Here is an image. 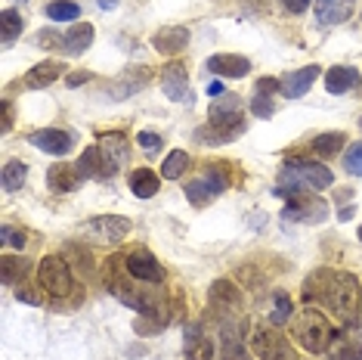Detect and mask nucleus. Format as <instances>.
Returning a JSON list of instances; mask_svg holds the SVG:
<instances>
[{"label":"nucleus","mask_w":362,"mask_h":360,"mask_svg":"<svg viewBox=\"0 0 362 360\" xmlns=\"http://www.w3.org/2000/svg\"><path fill=\"white\" fill-rule=\"evenodd\" d=\"M303 298L310 301H322V305L332 310L337 320L353 323L359 317V305H362V292L359 283L353 274H341V270H316V274L307 280V289H303Z\"/></svg>","instance_id":"nucleus-1"},{"label":"nucleus","mask_w":362,"mask_h":360,"mask_svg":"<svg viewBox=\"0 0 362 360\" xmlns=\"http://www.w3.org/2000/svg\"><path fill=\"white\" fill-rule=\"evenodd\" d=\"M282 184L276 186V196H298V193H310V190H328L332 186V171L319 162H288L279 174Z\"/></svg>","instance_id":"nucleus-2"},{"label":"nucleus","mask_w":362,"mask_h":360,"mask_svg":"<svg viewBox=\"0 0 362 360\" xmlns=\"http://www.w3.org/2000/svg\"><path fill=\"white\" fill-rule=\"evenodd\" d=\"M291 332L303 348L313 351V354H322L328 348V342H332V323H328V317L322 310H316L313 305H307L298 317H294Z\"/></svg>","instance_id":"nucleus-3"},{"label":"nucleus","mask_w":362,"mask_h":360,"mask_svg":"<svg viewBox=\"0 0 362 360\" xmlns=\"http://www.w3.org/2000/svg\"><path fill=\"white\" fill-rule=\"evenodd\" d=\"M37 283L47 296L53 298H69L71 289H75V276H71L69 264H65L62 255H47L37 264Z\"/></svg>","instance_id":"nucleus-4"},{"label":"nucleus","mask_w":362,"mask_h":360,"mask_svg":"<svg viewBox=\"0 0 362 360\" xmlns=\"http://www.w3.org/2000/svg\"><path fill=\"white\" fill-rule=\"evenodd\" d=\"M251 351L260 360H298V354L291 351L288 339L279 330H269V326H260L251 335Z\"/></svg>","instance_id":"nucleus-5"},{"label":"nucleus","mask_w":362,"mask_h":360,"mask_svg":"<svg viewBox=\"0 0 362 360\" xmlns=\"http://www.w3.org/2000/svg\"><path fill=\"white\" fill-rule=\"evenodd\" d=\"M81 230H84V236L87 240H93V242L115 245V242H121L130 233V220L118 218V215H100V218H90Z\"/></svg>","instance_id":"nucleus-6"},{"label":"nucleus","mask_w":362,"mask_h":360,"mask_svg":"<svg viewBox=\"0 0 362 360\" xmlns=\"http://www.w3.org/2000/svg\"><path fill=\"white\" fill-rule=\"evenodd\" d=\"M282 218L294 220V224H322V220L328 218V206L322 199H313L310 193H298V196L288 199Z\"/></svg>","instance_id":"nucleus-7"},{"label":"nucleus","mask_w":362,"mask_h":360,"mask_svg":"<svg viewBox=\"0 0 362 360\" xmlns=\"http://www.w3.org/2000/svg\"><path fill=\"white\" fill-rule=\"evenodd\" d=\"M96 150H100V159H103V177H112L115 171L124 165L127 143H124V134H118V130L103 134L100 140H96Z\"/></svg>","instance_id":"nucleus-8"},{"label":"nucleus","mask_w":362,"mask_h":360,"mask_svg":"<svg viewBox=\"0 0 362 360\" xmlns=\"http://www.w3.org/2000/svg\"><path fill=\"white\" fill-rule=\"evenodd\" d=\"M226 190V174L220 168H211L204 177L192 180V184L186 186V199L192 202V206H204V202H211L214 196H220Z\"/></svg>","instance_id":"nucleus-9"},{"label":"nucleus","mask_w":362,"mask_h":360,"mask_svg":"<svg viewBox=\"0 0 362 360\" xmlns=\"http://www.w3.org/2000/svg\"><path fill=\"white\" fill-rule=\"evenodd\" d=\"M127 274L139 283H161L164 280L161 264L155 261L152 252H146V249H136L127 255Z\"/></svg>","instance_id":"nucleus-10"},{"label":"nucleus","mask_w":362,"mask_h":360,"mask_svg":"<svg viewBox=\"0 0 362 360\" xmlns=\"http://www.w3.org/2000/svg\"><path fill=\"white\" fill-rule=\"evenodd\" d=\"M316 78H319V65H303V69L291 72V75H285L279 81V90H282V96H288V100H298V96H303L313 87Z\"/></svg>","instance_id":"nucleus-11"},{"label":"nucleus","mask_w":362,"mask_h":360,"mask_svg":"<svg viewBox=\"0 0 362 360\" xmlns=\"http://www.w3.org/2000/svg\"><path fill=\"white\" fill-rule=\"evenodd\" d=\"M161 90L174 103L189 100V78H186V69L180 62H170V65L161 69Z\"/></svg>","instance_id":"nucleus-12"},{"label":"nucleus","mask_w":362,"mask_h":360,"mask_svg":"<svg viewBox=\"0 0 362 360\" xmlns=\"http://www.w3.org/2000/svg\"><path fill=\"white\" fill-rule=\"evenodd\" d=\"M353 10H356V0H316V22L341 26L353 16Z\"/></svg>","instance_id":"nucleus-13"},{"label":"nucleus","mask_w":362,"mask_h":360,"mask_svg":"<svg viewBox=\"0 0 362 360\" xmlns=\"http://www.w3.org/2000/svg\"><path fill=\"white\" fill-rule=\"evenodd\" d=\"M31 143H35L37 150H44L47 155H65L71 150V134L69 130H59V128H47V130H35Z\"/></svg>","instance_id":"nucleus-14"},{"label":"nucleus","mask_w":362,"mask_h":360,"mask_svg":"<svg viewBox=\"0 0 362 360\" xmlns=\"http://www.w3.org/2000/svg\"><path fill=\"white\" fill-rule=\"evenodd\" d=\"M208 69L217 72V75H223V78H242V75H248L251 62L245 60V56H235V53H220V56H211L208 60Z\"/></svg>","instance_id":"nucleus-15"},{"label":"nucleus","mask_w":362,"mask_h":360,"mask_svg":"<svg viewBox=\"0 0 362 360\" xmlns=\"http://www.w3.org/2000/svg\"><path fill=\"white\" fill-rule=\"evenodd\" d=\"M359 84V72L350 69V65H334V69L325 72V90L328 94H347Z\"/></svg>","instance_id":"nucleus-16"},{"label":"nucleus","mask_w":362,"mask_h":360,"mask_svg":"<svg viewBox=\"0 0 362 360\" xmlns=\"http://www.w3.org/2000/svg\"><path fill=\"white\" fill-rule=\"evenodd\" d=\"M155 50L158 53H168V56H174V53H180L183 47L189 44V31L183 28V26H177V28H164V31H158L155 35Z\"/></svg>","instance_id":"nucleus-17"},{"label":"nucleus","mask_w":362,"mask_h":360,"mask_svg":"<svg viewBox=\"0 0 362 360\" xmlns=\"http://www.w3.org/2000/svg\"><path fill=\"white\" fill-rule=\"evenodd\" d=\"M211 305L214 308H226V310H238V305H242V292L235 289L229 280H217L211 286Z\"/></svg>","instance_id":"nucleus-18"},{"label":"nucleus","mask_w":362,"mask_h":360,"mask_svg":"<svg viewBox=\"0 0 362 360\" xmlns=\"http://www.w3.org/2000/svg\"><path fill=\"white\" fill-rule=\"evenodd\" d=\"M59 75H62V65L50 60V62H37L35 69H31V72H28V75L22 78V81H25V87H31V90H40V87H50V84H53V81L59 78Z\"/></svg>","instance_id":"nucleus-19"},{"label":"nucleus","mask_w":362,"mask_h":360,"mask_svg":"<svg viewBox=\"0 0 362 360\" xmlns=\"http://www.w3.org/2000/svg\"><path fill=\"white\" fill-rule=\"evenodd\" d=\"M158 186H161L158 174L149 171V168H139V171L130 174V190H134L136 199H152V196L158 193Z\"/></svg>","instance_id":"nucleus-20"},{"label":"nucleus","mask_w":362,"mask_h":360,"mask_svg":"<svg viewBox=\"0 0 362 360\" xmlns=\"http://www.w3.org/2000/svg\"><path fill=\"white\" fill-rule=\"evenodd\" d=\"M78 168L71 165H53L50 171H47V184L53 186L56 193H71L78 186Z\"/></svg>","instance_id":"nucleus-21"},{"label":"nucleus","mask_w":362,"mask_h":360,"mask_svg":"<svg viewBox=\"0 0 362 360\" xmlns=\"http://www.w3.org/2000/svg\"><path fill=\"white\" fill-rule=\"evenodd\" d=\"M220 360H248V351H245V342L238 339V332L233 326L223 330V345H220Z\"/></svg>","instance_id":"nucleus-22"},{"label":"nucleus","mask_w":362,"mask_h":360,"mask_svg":"<svg viewBox=\"0 0 362 360\" xmlns=\"http://www.w3.org/2000/svg\"><path fill=\"white\" fill-rule=\"evenodd\" d=\"M344 143H347V137L341 134V130H332V134H319L316 140H313V152L328 159V155H337L344 150Z\"/></svg>","instance_id":"nucleus-23"},{"label":"nucleus","mask_w":362,"mask_h":360,"mask_svg":"<svg viewBox=\"0 0 362 360\" xmlns=\"http://www.w3.org/2000/svg\"><path fill=\"white\" fill-rule=\"evenodd\" d=\"M90 40H93V28L87 26V22H81L71 31H65V50L69 53H84L90 47Z\"/></svg>","instance_id":"nucleus-24"},{"label":"nucleus","mask_w":362,"mask_h":360,"mask_svg":"<svg viewBox=\"0 0 362 360\" xmlns=\"http://www.w3.org/2000/svg\"><path fill=\"white\" fill-rule=\"evenodd\" d=\"M325 360H362V345L359 342H353V339H337L332 348H328V354Z\"/></svg>","instance_id":"nucleus-25"},{"label":"nucleus","mask_w":362,"mask_h":360,"mask_svg":"<svg viewBox=\"0 0 362 360\" xmlns=\"http://www.w3.org/2000/svg\"><path fill=\"white\" fill-rule=\"evenodd\" d=\"M75 168H78L81 177H103V159H100V150H96V143L87 146Z\"/></svg>","instance_id":"nucleus-26"},{"label":"nucleus","mask_w":362,"mask_h":360,"mask_svg":"<svg viewBox=\"0 0 362 360\" xmlns=\"http://www.w3.org/2000/svg\"><path fill=\"white\" fill-rule=\"evenodd\" d=\"M25 177H28V165H25V162H6V165H4V174H0L6 193L19 190V186L25 184Z\"/></svg>","instance_id":"nucleus-27"},{"label":"nucleus","mask_w":362,"mask_h":360,"mask_svg":"<svg viewBox=\"0 0 362 360\" xmlns=\"http://www.w3.org/2000/svg\"><path fill=\"white\" fill-rule=\"evenodd\" d=\"M47 16H50L53 22H71L81 16V6L75 0H53V4H47Z\"/></svg>","instance_id":"nucleus-28"},{"label":"nucleus","mask_w":362,"mask_h":360,"mask_svg":"<svg viewBox=\"0 0 362 360\" xmlns=\"http://www.w3.org/2000/svg\"><path fill=\"white\" fill-rule=\"evenodd\" d=\"M189 165V155L183 150H174L164 159V165H161V177H168V180H177V177H183V171Z\"/></svg>","instance_id":"nucleus-29"},{"label":"nucleus","mask_w":362,"mask_h":360,"mask_svg":"<svg viewBox=\"0 0 362 360\" xmlns=\"http://www.w3.org/2000/svg\"><path fill=\"white\" fill-rule=\"evenodd\" d=\"M189 360H214V342L211 339H204V335L202 332H195V345H192V342H189Z\"/></svg>","instance_id":"nucleus-30"},{"label":"nucleus","mask_w":362,"mask_h":360,"mask_svg":"<svg viewBox=\"0 0 362 360\" xmlns=\"http://www.w3.org/2000/svg\"><path fill=\"white\" fill-rule=\"evenodd\" d=\"M4 44H13L16 38H19V31H22V16L16 13V10H4Z\"/></svg>","instance_id":"nucleus-31"},{"label":"nucleus","mask_w":362,"mask_h":360,"mask_svg":"<svg viewBox=\"0 0 362 360\" xmlns=\"http://www.w3.org/2000/svg\"><path fill=\"white\" fill-rule=\"evenodd\" d=\"M22 270H25V261L16 258V255H4V283L13 286L22 280Z\"/></svg>","instance_id":"nucleus-32"},{"label":"nucleus","mask_w":362,"mask_h":360,"mask_svg":"<svg viewBox=\"0 0 362 360\" xmlns=\"http://www.w3.org/2000/svg\"><path fill=\"white\" fill-rule=\"evenodd\" d=\"M291 298L285 296V292H279L276 296V308H273V317H269V323L273 326H285L288 323V317H291Z\"/></svg>","instance_id":"nucleus-33"},{"label":"nucleus","mask_w":362,"mask_h":360,"mask_svg":"<svg viewBox=\"0 0 362 360\" xmlns=\"http://www.w3.org/2000/svg\"><path fill=\"white\" fill-rule=\"evenodd\" d=\"M25 233H22V230H16V227H10V224H6L4 227V230H0V245H4V249H25Z\"/></svg>","instance_id":"nucleus-34"},{"label":"nucleus","mask_w":362,"mask_h":360,"mask_svg":"<svg viewBox=\"0 0 362 360\" xmlns=\"http://www.w3.org/2000/svg\"><path fill=\"white\" fill-rule=\"evenodd\" d=\"M344 168H347L350 174L362 177V143H353L347 150V155H344Z\"/></svg>","instance_id":"nucleus-35"},{"label":"nucleus","mask_w":362,"mask_h":360,"mask_svg":"<svg viewBox=\"0 0 362 360\" xmlns=\"http://www.w3.org/2000/svg\"><path fill=\"white\" fill-rule=\"evenodd\" d=\"M251 112L257 118H269V116H273V100L257 90V94H254V100H251Z\"/></svg>","instance_id":"nucleus-36"},{"label":"nucleus","mask_w":362,"mask_h":360,"mask_svg":"<svg viewBox=\"0 0 362 360\" xmlns=\"http://www.w3.org/2000/svg\"><path fill=\"white\" fill-rule=\"evenodd\" d=\"M136 143L143 146V150H149V152H158V150H161V137L155 134V130H139V134H136Z\"/></svg>","instance_id":"nucleus-37"},{"label":"nucleus","mask_w":362,"mask_h":360,"mask_svg":"<svg viewBox=\"0 0 362 360\" xmlns=\"http://www.w3.org/2000/svg\"><path fill=\"white\" fill-rule=\"evenodd\" d=\"M285 4V10H291V13H303L310 6V0H282Z\"/></svg>","instance_id":"nucleus-38"},{"label":"nucleus","mask_w":362,"mask_h":360,"mask_svg":"<svg viewBox=\"0 0 362 360\" xmlns=\"http://www.w3.org/2000/svg\"><path fill=\"white\" fill-rule=\"evenodd\" d=\"M276 87H279V81H273V78H260V84H257L260 94H273Z\"/></svg>","instance_id":"nucleus-39"},{"label":"nucleus","mask_w":362,"mask_h":360,"mask_svg":"<svg viewBox=\"0 0 362 360\" xmlns=\"http://www.w3.org/2000/svg\"><path fill=\"white\" fill-rule=\"evenodd\" d=\"M87 78H90L87 72H75V75H69V81H65V84H69V87H81Z\"/></svg>","instance_id":"nucleus-40"},{"label":"nucleus","mask_w":362,"mask_h":360,"mask_svg":"<svg viewBox=\"0 0 362 360\" xmlns=\"http://www.w3.org/2000/svg\"><path fill=\"white\" fill-rule=\"evenodd\" d=\"M13 128V109H10V103H4V130H10Z\"/></svg>","instance_id":"nucleus-41"},{"label":"nucleus","mask_w":362,"mask_h":360,"mask_svg":"<svg viewBox=\"0 0 362 360\" xmlns=\"http://www.w3.org/2000/svg\"><path fill=\"white\" fill-rule=\"evenodd\" d=\"M208 94H211V96H217V94H223V81H220V84H211V87H208Z\"/></svg>","instance_id":"nucleus-42"},{"label":"nucleus","mask_w":362,"mask_h":360,"mask_svg":"<svg viewBox=\"0 0 362 360\" xmlns=\"http://www.w3.org/2000/svg\"><path fill=\"white\" fill-rule=\"evenodd\" d=\"M353 218V206L350 208H341V220H350Z\"/></svg>","instance_id":"nucleus-43"},{"label":"nucleus","mask_w":362,"mask_h":360,"mask_svg":"<svg viewBox=\"0 0 362 360\" xmlns=\"http://www.w3.org/2000/svg\"><path fill=\"white\" fill-rule=\"evenodd\" d=\"M115 4H118V0H100V6H103V10H112Z\"/></svg>","instance_id":"nucleus-44"},{"label":"nucleus","mask_w":362,"mask_h":360,"mask_svg":"<svg viewBox=\"0 0 362 360\" xmlns=\"http://www.w3.org/2000/svg\"><path fill=\"white\" fill-rule=\"evenodd\" d=\"M359 240H362V227H359Z\"/></svg>","instance_id":"nucleus-45"}]
</instances>
